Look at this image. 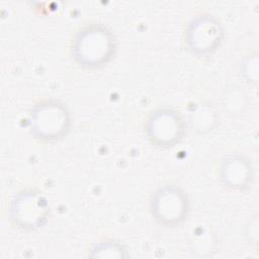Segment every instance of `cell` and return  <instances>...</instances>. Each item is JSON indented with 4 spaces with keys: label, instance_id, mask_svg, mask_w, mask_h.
I'll return each instance as SVG.
<instances>
[{
    "label": "cell",
    "instance_id": "3957f363",
    "mask_svg": "<svg viewBox=\"0 0 259 259\" xmlns=\"http://www.w3.org/2000/svg\"><path fill=\"white\" fill-rule=\"evenodd\" d=\"M50 214L47 197L38 190L26 189L14 195L10 204V218L17 228L36 231L44 227Z\"/></svg>",
    "mask_w": 259,
    "mask_h": 259
},
{
    "label": "cell",
    "instance_id": "52a82bcc",
    "mask_svg": "<svg viewBox=\"0 0 259 259\" xmlns=\"http://www.w3.org/2000/svg\"><path fill=\"white\" fill-rule=\"evenodd\" d=\"M220 176L227 187L243 190L252 184L253 167L246 157L239 154L229 155L222 161Z\"/></svg>",
    "mask_w": 259,
    "mask_h": 259
},
{
    "label": "cell",
    "instance_id": "5b68a950",
    "mask_svg": "<svg viewBox=\"0 0 259 259\" xmlns=\"http://www.w3.org/2000/svg\"><path fill=\"white\" fill-rule=\"evenodd\" d=\"M145 131L153 145L169 148L181 141L185 133V123L180 112L175 109L158 108L148 116Z\"/></svg>",
    "mask_w": 259,
    "mask_h": 259
},
{
    "label": "cell",
    "instance_id": "ba28073f",
    "mask_svg": "<svg viewBox=\"0 0 259 259\" xmlns=\"http://www.w3.org/2000/svg\"><path fill=\"white\" fill-rule=\"evenodd\" d=\"M125 251L121 244L113 240H104L94 245L91 250V257H123Z\"/></svg>",
    "mask_w": 259,
    "mask_h": 259
},
{
    "label": "cell",
    "instance_id": "7a4b0ae2",
    "mask_svg": "<svg viewBox=\"0 0 259 259\" xmlns=\"http://www.w3.org/2000/svg\"><path fill=\"white\" fill-rule=\"evenodd\" d=\"M71 116L68 108L55 99H46L36 103L29 114L31 134L44 142L62 139L69 131Z\"/></svg>",
    "mask_w": 259,
    "mask_h": 259
},
{
    "label": "cell",
    "instance_id": "277c9868",
    "mask_svg": "<svg viewBox=\"0 0 259 259\" xmlns=\"http://www.w3.org/2000/svg\"><path fill=\"white\" fill-rule=\"evenodd\" d=\"M153 218L165 227H176L182 224L189 212V200L185 192L176 185H165L158 188L150 200Z\"/></svg>",
    "mask_w": 259,
    "mask_h": 259
},
{
    "label": "cell",
    "instance_id": "8992f818",
    "mask_svg": "<svg viewBox=\"0 0 259 259\" xmlns=\"http://www.w3.org/2000/svg\"><path fill=\"white\" fill-rule=\"evenodd\" d=\"M223 35V26L214 16L200 14L189 22L185 41L193 54L208 56L220 47Z\"/></svg>",
    "mask_w": 259,
    "mask_h": 259
},
{
    "label": "cell",
    "instance_id": "6da1fadb",
    "mask_svg": "<svg viewBox=\"0 0 259 259\" xmlns=\"http://www.w3.org/2000/svg\"><path fill=\"white\" fill-rule=\"evenodd\" d=\"M72 56L83 68H100L111 61L116 51L112 30L104 24H88L80 28L72 40Z\"/></svg>",
    "mask_w": 259,
    "mask_h": 259
}]
</instances>
